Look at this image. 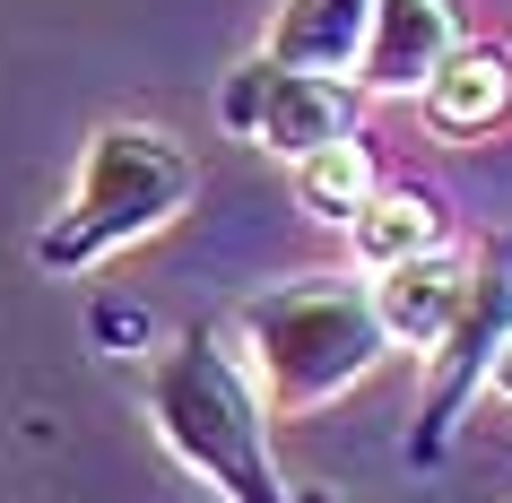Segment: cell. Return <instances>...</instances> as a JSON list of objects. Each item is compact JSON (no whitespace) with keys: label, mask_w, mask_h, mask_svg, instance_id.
Here are the masks:
<instances>
[{"label":"cell","mask_w":512,"mask_h":503,"mask_svg":"<svg viewBox=\"0 0 512 503\" xmlns=\"http://www.w3.org/2000/svg\"><path fill=\"white\" fill-rule=\"evenodd\" d=\"M460 278H469V252H452V243H434V252H408V261L374 269L365 287H374V321L391 347H417L426 356L434 339H443V321H452L460 304Z\"/></svg>","instance_id":"cell-8"},{"label":"cell","mask_w":512,"mask_h":503,"mask_svg":"<svg viewBox=\"0 0 512 503\" xmlns=\"http://www.w3.org/2000/svg\"><path fill=\"white\" fill-rule=\"evenodd\" d=\"M486 391H495V399H512V339H504V356H495V373H486Z\"/></svg>","instance_id":"cell-12"},{"label":"cell","mask_w":512,"mask_h":503,"mask_svg":"<svg viewBox=\"0 0 512 503\" xmlns=\"http://www.w3.org/2000/svg\"><path fill=\"white\" fill-rule=\"evenodd\" d=\"M243 347L261 365V408H322V399L356 391L365 373L391 356L374 321V287L365 269H304V278H278L243 304Z\"/></svg>","instance_id":"cell-2"},{"label":"cell","mask_w":512,"mask_h":503,"mask_svg":"<svg viewBox=\"0 0 512 503\" xmlns=\"http://www.w3.org/2000/svg\"><path fill=\"white\" fill-rule=\"evenodd\" d=\"M452 44H460V0H374L348 61V87L356 96H417Z\"/></svg>","instance_id":"cell-6"},{"label":"cell","mask_w":512,"mask_h":503,"mask_svg":"<svg viewBox=\"0 0 512 503\" xmlns=\"http://www.w3.org/2000/svg\"><path fill=\"white\" fill-rule=\"evenodd\" d=\"M417 113H426L434 139H486V131H504V122H512V53H504V44H469V35H460L452 53L426 70Z\"/></svg>","instance_id":"cell-7"},{"label":"cell","mask_w":512,"mask_h":503,"mask_svg":"<svg viewBox=\"0 0 512 503\" xmlns=\"http://www.w3.org/2000/svg\"><path fill=\"white\" fill-rule=\"evenodd\" d=\"M287 503H339L330 486H287Z\"/></svg>","instance_id":"cell-13"},{"label":"cell","mask_w":512,"mask_h":503,"mask_svg":"<svg viewBox=\"0 0 512 503\" xmlns=\"http://www.w3.org/2000/svg\"><path fill=\"white\" fill-rule=\"evenodd\" d=\"M139 399H148V425L165 434V451H174L191 477H209V495L287 503V477H278V451H270V408L252 391V373H243L209 330H191V339H174L165 356H148Z\"/></svg>","instance_id":"cell-1"},{"label":"cell","mask_w":512,"mask_h":503,"mask_svg":"<svg viewBox=\"0 0 512 503\" xmlns=\"http://www.w3.org/2000/svg\"><path fill=\"white\" fill-rule=\"evenodd\" d=\"M348 243H356V269L374 278V269L408 261V252L452 243V217H443V200H434L426 183H374V191H365V209L348 217Z\"/></svg>","instance_id":"cell-9"},{"label":"cell","mask_w":512,"mask_h":503,"mask_svg":"<svg viewBox=\"0 0 512 503\" xmlns=\"http://www.w3.org/2000/svg\"><path fill=\"white\" fill-rule=\"evenodd\" d=\"M504 339H512V235H495V243L469 252L460 304H452V321H443V339L426 347V408L408 425V469H443V451H452L460 417L478 408Z\"/></svg>","instance_id":"cell-4"},{"label":"cell","mask_w":512,"mask_h":503,"mask_svg":"<svg viewBox=\"0 0 512 503\" xmlns=\"http://www.w3.org/2000/svg\"><path fill=\"white\" fill-rule=\"evenodd\" d=\"M374 148L365 139H330V148H304L296 157V209L304 217H322V226H348L356 209H365V191H374Z\"/></svg>","instance_id":"cell-11"},{"label":"cell","mask_w":512,"mask_h":503,"mask_svg":"<svg viewBox=\"0 0 512 503\" xmlns=\"http://www.w3.org/2000/svg\"><path fill=\"white\" fill-rule=\"evenodd\" d=\"M191 200V157L183 139L157 122H105L79 148V183L61 200V217L35 235V269L44 278H87L96 261L148 243L157 226H174Z\"/></svg>","instance_id":"cell-3"},{"label":"cell","mask_w":512,"mask_h":503,"mask_svg":"<svg viewBox=\"0 0 512 503\" xmlns=\"http://www.w3.org/2000/svg\"><path fill=\"white\" fill-rule=\"evenodd\" d=\"M217 122L296 165L304 148H330V139L356 131V87L330 79V70H296V61L252 53V61H235V79L217 96Z\"/></svg>","instance_id":"cell-5"},{"label":"cell","mask_w":512,"mask_h":503,"mask_svg":"<svg viewBox=\"0 0 512 503\" xmlns=\"http://www.w3.org/2000/svg\"><path fill=\"white\" fill-rule=\"evenodd\" d=\"M365 9L374 0H287L270 18V61H296V70H330V79H348L356 61V35H365Z\"/></svg>","instance_id":"cell-10"}]
</instances>
